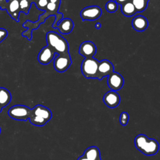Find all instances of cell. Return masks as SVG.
Wrapping results in <instances>:
<instances>
[{
  "label": "cell",
  "mask_w": 160,
  "mask_h": 160,
  "mask_svg": "<svg viewBox=\"0 0 160 160\" xmlns=\"http://www.w3.org/2000/svg\"><path fill=\"white\" fill-rule=\"evenodd\" d=\"M11 100V94L9 90L4 87H0V112Z\"/></svg>",
  "instance_id": "obj_17"
},
{
  "label": "cell",
  "mask_w": 160,
  "mask_h": 160,
  "mask_svg": "<svg viewBox=\"0 0 160 160\" xmlns=\"http://www.w3.org/2000/svg\"><path fill=\"white\" fill-rule=\"evenodd\" d=\"M46 39L47 45L49 46L56 54H62L69 52L68 41L58 32L54 31L47 32Z\"/></svg>",
  "instance_id": "obj_2"
},
{
  "label": "cell",
  "mask_w": 160,
  "mask_h": 160,
  "mask_svg": "<svg viewBox=\"0 0 160 160\" xmlns=\"http://www.w3.org/2000/svg\"><path fill=\"white\" fill-rule=\"evenodd\" d=\"M121 11L124 16L128 17L132 16L137 12L131 1H128L121 4Z\"/></svg>",
  "instance_id": "obj_18"
},
{
  "label": "cell",
  "mask_w": 160,
  "mask_h": 160,
  "mask_svg": "<svg viewBox=\"0 0 160 160\" xmlns=\"http://www.w3.org/2000/svg\"><path fill=\"white\" fill-rule=\"evenodd\" d=\"M0 133H1V128H0Z\"/></svg>",
  "instance_id": "obj_31"
},
{
  "label": "cell",
  "mask_w": 160,
  "mask_h": 160,
  "mask_svg": "<svg viewBox=\"0 0 160 160\" xmlns=\"http://www.w3.org/2000/svg\"><path fill=\"white\" fill-rule=\"evenodd\" d=\"M131 1L136 8L137 12L144 11L147 8L148 2L146 0H131Z\"/></svg>",
  "instance_id": "obj_20"
},
{
  "label": "cell",
  "mask_w": 160,
  "mask_h": 160,
  "mask_svg": "<svg viewBox=\"0 0 160 160\" xmlns=\"http://www.w3.org/2000/svg\"><path fill=\"white\" fill-rule=\"evenodd\" d=\"M5 9L12 19L16 21H19V0H8Z\"/></svg>",
  "instance_id": "obj_12"
},
{
  "label": "cell",
  "mask_w": 160,
  "mask_h": 160,
  "mask_svg": "<svg viewBox=\"0 0 160 160\" xmlns=\"http://www.w3.org/2000/svg\"><path fill=\"white\" fill-rule=\"evenodd\" d=\"M99 61L93 57L85 58L81 64L82 74L86 78H96Z\"/></svg>",
  "instance_id": "obj_3"
},
{
  "label": "cell",
  "mask_w": 160,
  "mask_h": 160,
  "mask_svg": "<svg viewBox=\"0 0 160 160\" xmlns=\"http://www.w3.org/2000/svg\"><path fill=\"white\" fill-rule=\"evenodd\" d=\"M114 71V66L111 62L108 59H102L98 62L96 78L101 80L104 77L108 76Z\"/></svg>",
  "instance_id": "obj_8"
},
{
  "label": "cell",
  "mask_w": 160,
  "mask_h": 160,
  "mask_svg": "<svg viewBox=\"0 0 160 160\" xmlns=\"http://www.w3.org/2000/svg\"><path fill=\"white\" fill-rule=\"evenodd\" d=\"M107 83L111 90L116 91L122 88L124 84V79L119 73L112 71L108 76Z\"/></svg>",
  "instance_id": "obj_7"
},
{
  "label": "cell",
  "mask_w": 160,
  "mask_h": 160,
  "mask_svg": "<svg viewBox=\"0 0 160 160\" xmlns=\"http://www.w3.org/2000/svg\"><path fill=\"white\" fill-rule=\"evenodd\" d=\"M72 63L69 53L58 54L54 58L53 66L58 72H64L66 71Z\"/></svg>",
  "instance_id": "obj_5"
},
{
  "label": "cell",
  "mask_w": 160,
  "mask_h": 160,
  "mask_svg": "<svg viewBox=\"0 0 160 160\" xmlns=\"http://www.w3.org/2000/svg\"><path fill=\"white\" fill-rule=\"evenodd\" d=\"M55 54L54 51L47 45L40 50L38 56V60L42 64H48L54 59Z\"/></svg>",
  "instance_id": "obj_10"
},
{
  "label": "cell",
  "mask_w": 160,
  "mask_h": 160,
  "mask_svg": "<svg viewBox=\"0 0 160 160\" xmlns=\"http://www.w3.org/2000/svg\"><path fill=\"white\" fill-rule=\"evenodd\" d=\"M137 149L145 155L151 156L157 153L159 149V144L156 140L149 138L146 135L139 134L134 140Z\"/></svg>",
  "instance_id": "obj_1"
},
{
  "label": "cell",
  "mask_w": 160,
  "mask_h": 160,
  "mask_svg": "<svg viewBox=\"0 0 160 160\" xmlns=\"http://www.w3.org/2000/svg\"><path fill=\"white\" fill-rule=\"evenodd\" d=\"M120 96L115 91H108L103 96L104 103L110 108H114L118 106L120 102Z\"/></svg>",
  "instance_id": "obj_11"
},
{
  "label": "cell",
  "mask_w": 160,
  "mask_h": 160,
  "mask_svg": "<svg viewBox=\"0 0 160 160\" xmlns=\"http://www.w3.org/2000/svg\"><path fill=\"white\" fill-rule=\"evenodd\" d=\"M31 114L40 116L46 119L48 121L52 118L51 111L47 107L41 104H37L32 109H31Z\"/></svg>",
  "instance_id": "obj_13"
},
{
  "label": "cell",
  "mask_w": 160,
  "mask_h": 160,
  "mask_svg": "<svg viewBox=\"0 0 160 160\" xmlns=\"http://www.w3.org/2000/svg\"><path fill=\"white\" fill-rule=\"evenodd\" d=\"M31 112V109L27 106L16 104L11 106L8 112L9 116L15 120L26 121Z\"/></svg>",
  "instance_id": "obj_4"
},
{
  "label": "cell",
  "mask_w": 160,
  "mask_h": 160,
  "mask_svg": "<svg viewBox=\"0 0 160 160\" xmlns=\"http://www.w3.org/2000/svg\"><path fill=\"white\" fill-rule=\"evenodd\" d=\"M101 27V24L100 22H98L96 23V24H95V28H96V29H100Z\"/></svg>",
  "instance_id": "obj_28"
},
{
  "label": "cell",
  "mask_w": 160,
  "mask_h": 160,
  "mask_svg": "<svg viewBox=\"0 0 160 160\" xmlns=\"http://www.w3.org/2000/svg\"><path fill=\"white\" fill-rule=\"evenodd\" d=\"M28 119L29 120L30 122L32 124L35 125V126H42L44 125L48 122V121L46 119H45L40 116H36V115H34L32 114H30Z\"/></svg>",
  "instance_id": "obj_19"
},
{
  "label": "cell",
  "mask_w": 160,
  "mask_h": 160,
  "mask_svg": "<svg viewBox=\"0 0 160 160\" xmlns=\"http://www.w3.org/2000/svg\"><path fill=\"white\" fill-rule=\"evenodd\" d=\"M8 36V31L4 29L0 28V42H2Z\"/></svg>",
  "instance_id": "obj_25"
},
{
  "label": "cell",
  "mask_w": 160,
  "mask_h": 160,
  "mask_svg": "<svg viewBox=\"0 0 160 160\" xmlns=\"http://www.w3.org/2000/svg\"><path fill=\"white\" fill-rule=\"evenodd\" d=\"M49 2L54 3H61V0H49Z\"/></svg>",
  "instance_id": "obj_30"
},
{
  "label": "cell",
  "mask_w": 160,
  "mask_h": 160,
  "mask_svg": "<svg viewBox=\"0 0 160 160\" xmlns=\"http://www.w3.org/2000/svg\"><path fill=\"white\" fill-rule=\"evenodd\" d=\"M118 7V4L114 0H111L108 1L105 5L106 9L109 12H116L117 11Z\"/></svg>",
  "instance_id": "obj_22"
},
{
  "label": "cell",
  "mask_w": 160,
  "mask_h": 160,
  "mask_svg": "<svg viewBox=\"0 0 160 160\" xmlns=\"http://www.w3.org/2000/svg\"><path fill=\"white\" fill-rule=\"evenodd\" d=\"M84 158L89 160H96L101 159L100 151L97 146H92L88 148L82 155Z\"/></svg>",
  "instance_id": "obj_16"
},
{
  "label": "cell",
  "mask_w": 160,
  "mask_h": 160,
  "mask_svg": "<svg viewBox=\"0 0 160 160\" xmlns=\"http://www.w3.org/2000/svg\"><path fill=\"white\" fill-rule=\"evenodd\" d=\"M74 28V22L70 18H62L58 21L56 28L61 34H69Z\"/></svg>",
  "instance_id": "obj_15"
},
{
  "label": "cell",
  "mask_w": 160,
  "mask_h": 160,
  "mask_svg": "<svg viewBox=\"0 0 160 160\" xmlns=\"http://www.w3.org/2000/svg\"><path fill=\"white\" fill-rule=\"evenodd\" d=\"M118 4H123V3H124V2H127V1H131V0H114Z\"/></svg>",
  "instance_id": "obj_27"
},
{
  "label": "cell",
  "mask_w": 160,
  "mask_h": 160,
  "mask_svg": "<svg viewBox=\"0 0 160 160\" xmlns=\"http://www.w3.org/2000/svg\"><path fill=\"white\" fill-rule=\"evenodd\" d=\"M131 24L134 30L139 32L143 31L148 26V21L144 16L138 15L132 18Z\"/></svg>",
  "instance_id": "obj_14"
},
{
  "label": "cell",
  "mask_w": 160,
  "mask_h": 160,
  "mask_svg": "<svg viewBox=\"0 0 160 160\" xmlns=\"http://www.w3.org/2000/svg\"><path fill=\"white\" fill-rule=\"evenodd\" d=\"M78 160H89V159H86V158H84L83 156H81L80 157H79ZM96 160H101V159H96Z\"/></svg>",
  "instance_id": "obj_29"
},
{
  "label": "cell",
  "mask_w": 160,
  "mask_h": 160,
  "mask_svg": "<svg viewBox=\"0 0 160 160\" xmlns=\"http://www.w3.org/2000/svg\"><path fill=\"white\" fill-rule=\"evenodd\" d=\"M7 0H0V8L1 9H5Z\"/></svg>",
  "instance_id": "obj_26"
},
{
  "label": "cell",
  "mask_w": 160,
  "mask_h": 160,
  "mask_svg": "<svg viewBox=\"0 0 160 160\" xmlns=\"http://www.w3.org/2000/svg\"><path fill=\"white\" fill-rule=\"evenodd\" d=\"M31 1H32V0H31Z\"/></svg>",
  "instance_id": "obj_32"
},
{
  "label": "cell",
  "mask_w": 160,
  "mask_h": 160,
  "mask_svg": "<svg viewBox=\"0 0 160 160\" xmlns=\"http://www.w3.org/2000/svg\"><path fill=\"white\" fill-rule=\"evenodd\" d=\"M102 14V9L98 6L92 5L84 8L80 12L82 21H94L98 19Z\"/></svg>",
  "instance_id": "obj_6"
},
{
  "label": "cell",
  "mask_w": 160,
  "mask_h": 160,
  "mask_svg": "<svg viewBox=\"0 0 160 160\" xmlns=\"http://www.w3.org/2000/svg\"><path fill=\"white\" fill-rule=\"evenodd\" d=\"M77 160H78V159H77Z\"/></svg>",
  "instance_id": "obj_34"
},
{
  "label": "cell",
  "mask_w": 160,
  "mask_h": 160,
  "mask_svg": "<svg viewBox=\"0 0 160 160\" xmlns=\"http://www.w3.org/2000/svg\"><path fill=\"white\" fill-rule=\"evenodd\" d=\"M49 2V0H38L34 4L40 10L44 11L46 9L48 3Z\"/></svg>",
  "instance_id": "obj_24"
},
{
  "label": "cell",
  "mask_w": 160,
  "mask_h": 160,
  "mask_svg": "<svg viewBox=\"0 0 160 160\" xmlns=\"http://www.w3.org/2000/svg\"><path fill=\"white\" fill-rule=\"evenodd\" d=\"M96 52V47L91 41H85L81 42L79 47L78 53L85 58H92Z\"/></svg>",
  "instance_id": "obj_9"
},
{
  "label": "cell",
  "mask_w": 160,
  "mask_h": 160,
  "mask_svg": "<svg viewBox=\"0 0 160 160\" xmlns=\"http://www.w3.org/2000/svg\"><path fill=\"white\" fill-rule=\"evenodd\" d=\"M146 1H149V0H146Z\"/></svg>",
  "instance_id": "obj_33"
},
{
  "label": "cell",
  "mask_w": 160,
  "mask_h": 160,
  "mask_svg": "<svg viewBox=\"0 0 160 160\" xmlns=\"http://www.w3.org/2000/svg\"><path fill=\"white\" fill-rule=\"evenodd\" d=\"M129 120V114L126 112H122L119 116V122L121 125L125 126L128 124Z\"/></svg>",
  "instance_id": "obj_23"
},
{
  "label": "cell",
  "mask_w": 160,
  "mask_h": 160,
  "mask_svg": "<svg viewBox=\"0 0 160 160\" xmlns=\"http://www.w3.org/2000/svg\"><path fill=\"white\" fill-rule=\"evenodd\" d=\"M32 3V2L31 0H19L20 12H23L25 14H28Z\"/></svg>",
  "instance_id": "obj_21"
}]
</instances>
